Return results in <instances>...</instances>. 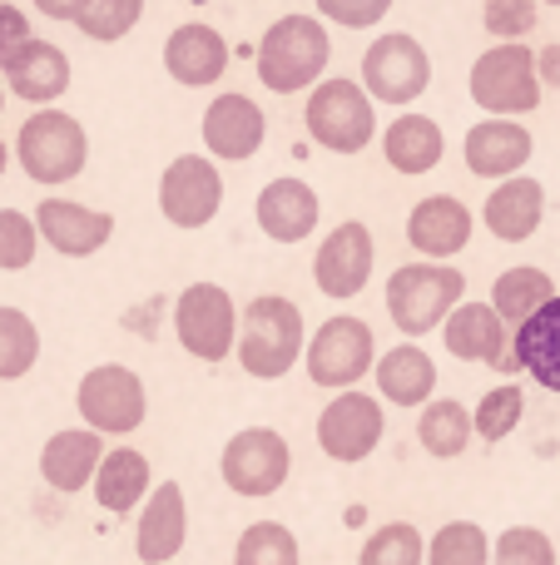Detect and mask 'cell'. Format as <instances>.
I'll return each mask as SVG.
<instances>
[{"label": "cell", "mask_w": 560, "mask_h": 565, "mask_svg": "<svg viewBox=\"0 0 560 565\" xmlns=\"http://www.w3.org/2000/svg\"><path fill=\"white\" fill-rule=\"evenodd\" d=\"M327 55H333V40H327L323 20L317 15H283L268 25V35L258 40V79H263L273 95H298V89H317L323 85Z\"/></svg>", "instance_id": "1"}, {"label": "cell", "mask_w": 560, "mask_h": 565, "mask_svg": "<svg viewBox=\"0 0 560 565\" xmlns=\"http://www.w3.org/2000/svg\"><path fill=\"white\" fill-rule=\"evenodd\" d=\"M308 352L303 338V312L293 308L278 292H263L244 308V322H238V362H244L248 377H288L293 362Z\"/></svg>", "instance_id": "2"}, {"label": "cell", "mask_w": 560, "mask_h": 565, "mask_svg": "<svg viewBox=\"0 0 560 565\" xmlns=\"http://www.w3.org/2000/svg\"><path fill=\"white\" fill-rule=\"evenodd\" d=\"M466 278L462 268L446 264H402L392 278H387V318L397 322V332L407 338H422L437 322H446L456 308H462Z\"/></svg>", "instance_id": "3"}, {"label": "cell", "mask_w": 560, "mask_h": 565, "mask_svg": "<svg viewBox=\"0 0 560 565\" xmlns=\"http://www.w3.org/2000/svg\"><path fill=\"white\" fill-rule=\"evenodd\" d=\"M15 159L35 184L45 189L69 184V179H79V169L89 159L85 125L75 115H65V109H35L15 135Z\"/></svg>", "instance_id": "4"}, {"label": "cell", "mask_w": 560, "mask_h": 565, "mask_svg": "<svg viewBox=\"0 0 560 565\" xmlns=\"http://www.w3.org/2000/svg\"><path fill=\"white\" fill-rule=\"evenodd\" d=\"M308 135L317 139L333 154H357V149L373 145L377 135V109L357 79H323V85L308 95L303 105Z\"/></svg>", "instance_id": "5"}, {"label": "cell", "mask_w": 560, "mask_h": 565, "mask_svg": "<svg viewBox=\"0 0 560 565\" xmlns=\"http://www.w3.org/2000/svg\"><path fill=\"white\" fill-rule=\"evenodd\" d=\"M476 109H492V119H521L541 105V65L526 45H492L472 65Z\"/></svg>", "instance_id": "6"}, {"label": "cell", "mask_w": 560, "mask_h": 565, "mask_svg": "<svg viewBox=\"0 0 560 565\" xmlns=\"http://www.w3.org/2000/svg\"><path fill=\"white\" fill-rule=\"evenodd\" d=\"M308 362V377L317 387H337V392H353V382H363L367 372L377 367V338L363 318H327L323 328L313 332L303 352Z\"/></svg>", "instance_id": "7"}, {"label": "cell", "mask_w": 560, "mask_h": 565, "mask_svg": "<svg viewBox=\"0 0 560 565\" xmlns=\"http://www.w3.org/2000/svg\"><path fill=\"white\" fill-rule=\"evenodd\" d=\"M75 407L85 417L89 431L99 437H125V431L144 427V412H149V397H144V382L139 372L119 367V362H99L79 377V392H75Z\"/></svg>", "instance_id": "8"}, {"label": "cell", "mask_w": 560, "mask_h": 565, "mask_svg": "<svg viewBox=\"0 0 560 565\" xmlns=\"http://www.w3.org/2000/svg\"><path fill=\"white\" fill-rule=\"evenodd\" d=\"M238 322L244 318H238L228 288L218 282H194L174 302V332L184 352H194L198 362H224L238 348Z\"/></svg>", "instance_id": "9"}, {"label": "cell", "mask_w": 560, "mask_h": 565, "mask_svg": "<svg viewBox=\"0 0 560 565\" xmlns=\"http://www.w3.org/2000/svg\"><path fill=\"white\" fill-rule=\"evenodd\" d=\"M288 467H293V451L273 427H244L238 437H228L224 461H218L224 487L238 497H273L288 481Z\"/></svg>", "instance_id": "10"}, {"label": "cell", "mask_w": 560, "mask_h": 565, "mask_svg": "<svg viewBox=\"0 0 560 565\" xmlns=\"http://www.w3.org/2000/svg\"><path fill=\"white\" fill-rule=\"evenodd\" d=\"M432 85V60L412 35H377L363 55V89L383 105H412Z\"/></svg>", "instance_id": "11"}, {"label": "cell", "mask_w": 560, "mask_h": 565, "mask_svg": "<svg viewBox=\"0 0 560 565\" xmlns=\"http://www.w3.org/2000/svg\"><path fill=\"white\" fill-rule=\"evenodd\" d=\"M224 204V179L204 154H179L159 179V214L174 228H204Z\"/></svg>", "instance_id": "12"}, {"label": "cell", "mask_w": 560, "mask_h": 565, "mask_svg": "<svg viewBox=\"0 0 560 565\" xmlns=\"http://www.w3.org/2000/svg\"><path fill=\"white\" fill-rule=\"evenodd\" d=\"M383 402L367 392H337L317 417V447L333 461H363L383 441Z\"/></svg>", "instance_id": "13"}, {"label": "cell", "mask_w": 560, "mask_h": 565, "mask_svg": "<svg viewBox=\"0 0 560 565\" xmlns=\"http://www.w3.org/2000/svg\"><path fill=\"white\" fill-rule=\"evenodd\" d=\"M373 258H377V248H373L367 224H357V218L337 224L333 234L323 238L317 258H313L317 292H327V298H337V302L357 298V292L367 288V278H373Z\"/></svg>", "instance_id": "14"}, {"label": "cell", "mask_w": 560, "mask_h": 565, "mask_svg": "<svg viewBox=\"0 0 560 565\" xmlns=\"http://www.w3.org/2000/svg\"><path fill=\"white\" fill-rule=\"evenodd\" d=\"M189 541V507H184V487L179 481H159L149 491L144 511L134 526V556L144 565H169L184 551Z\"/></svg>", "instance_id": "15"}, {"label": "cell", "mask_w": 560, "mask_h": 565, "mask_svg": "<svg viewBox=\"0 0 560 565\" xmlns=\"http://www.w3.org/2000/svg\"><path fill=\"white\" fill-rule=\"evenodd\" d=\"M442 338H446V348H452V358H462V362H492V367H502V372L521 367L516 352H506L511 338H506V322L492 302H462V308L446 318Z\"/></svg>", "instance_id": "16"}, {"label": "cell", "mask_w": 560, "mask_h": 565, "mask_svg": "<svg viewBox=\"0 0 560 565\" xmlns=\"http://www.w3.org/2000/svg\"><path fill=\"white\" fill-rule=\"evenodd\" d=\"M35 228L55 254L65 258H89L109 244L115 234V218L99 214V209H85V204H69V199H40L35 209Z\"/></svg>", "instance_id": "17"}, {"label": "cell", "mask_w": 560, "mask_h": 565, "mask_svg": "<svg viewBox=\"0 0 560 565\" xmlns=\"http://www.w3.org/2000/svg\"><path fill=\"white\" fill-rule=\"evenodd\" d=\"M407 244L427 258V264H442V258L462 254L472 244V209L452 194H432L407 214Z\"/></svg>", "instance_id": "18"}, {"label": "cell", "mask_w": 560, "mask_h": 565, "mask_svg": "<svg viewBox=\"0 0 560 565\" xmlns=\"http://www.w3.org/2000/svg\"><path fill=\"white\" fill-rule=\"evenodd\" d=\"M536 154V139L521 119H482L466 129V169L476 179H516V169Z\"/></svg>", "instance_id": "19"}, {"label": "cell", "mask_w": 560, "mask_h": 565, "mask_svg": "<svg viewBox=\"0 0 560 565\" xmlns=\"http://www.w3.org/2000/svg\"><path fill=\"white\" fill-rule=\"evenodd\" d=\"M263 135H268V119L248 95H218L204 109V145L218 159L244 164V159H254L263 149Z\"/></svg>", "instance_id": "20"}, {"label": "cell", "mask_w": 560, "mask_h": 565, "mask_svg": "<svg viewBox=\"0 0 560 565\" xmlns=\"http://www.w3.org/2000/svg\"><path fill=\"white\" fill-rule=\"evenodd\" d=\"M0 70H6L10 95L30 99V105H50V99H60L69 89V55L35 35H30L15 55L0 60Z\"/></svg>", "instance_id": "21"}, {"label": "cell", "mask_w": 560, "mask_h": 565, "mask_svg": "<svg viewBox=\"0 0 560 565\" xmlns=\"http://www.w3.org/2000/svg\"><path fill=\"white\" fill-rule=\"evenodd\" d=\"M323 214V199L313 184L303 179H273V184L258 194V228H263L273 244H303L317 228Z\"/></svg>", "instance_id": "22"}, {"label": "cell", "mask_w": 560, "mask_h": 565, "mask_svg": "<svg viewBox=\"0 0 560 565\" xmlns=\"http://www.w3.org/2000/svg\"><path fill=\"white\" fill-rule=\"evenodd\" d=\"M105 457L109 451H105V441H99V431L69 427L45 441V451H40V477H45V487L69 497V491H79V487H95Z\"/></svg>", "instance_id": "23"}, {"label": "cell", "mask_w": 560, "mask_h": 565, "mask_svg": "<svg viewBox=\"0 0 560 565\" xmlns=\"http://www.w3.org/2000/svg\"><path fill=\"white\" fill-rule=\"evenodd\" d=\"M541 214H546V184L541 179H526V174L496 184L482 209L486 228H492L502 244H526V238L541 228Z\"/></svg>", "instance_id": "24"}, {"label": "cell", "mask_w": 560, "mask_h": 565, "mask_svg": "<svg viewBox=\"0 0 560 565\" xmlns=\"http://www.w3.org/2000/svg\"><path fill=\"white\" fill-rule=\"evenodd\" d=\"M164 70L189 89L214 85L228 70V40L214 25H179L164 45Z\"/></svg>", "instance_id": "25"}, {"label": "cell", "mask_w": 560, "mask_h": 565, "mask_svg": "<svg viewBox=\"0 0 560 565\" xmlns=\"http://www.w3.org/2000/svg\"><path fill=\"white\" fill-rule=\"evenodd\" d=\"M516 348V362L521 372H531L546 392H560V292L536 312L531 322H521L511 338Z\"/></svg>", "instance_id": "26"}, {"label": "cell", "mask_w": 560, "mask_h": 565, "mask_svg": "<svg viewBox=\"0 0 560 565\" xmlns=\"http://www.w3.org/2000/svg\"><path fill=\"white\" fill-rule=\"evenodd\" d=\"M383 154H387V164H392L397 174H407V179L427 174V169H437L442 164V154H446L442 125L427 119V115H402L383 135Z\"/></svg>", "instance_id": "27"}, {"label": "cell", "mask_w": 560, "mask_h": 565, "mask_svg": "<svg viewBox=\"0 0 560 565\" xmlns=\"http://www.w3.org/2000/svg\"><path fill=\"white\" fill-rule=\"evenodd\" d=\"M149 457L134 447H115L105 457V467H99L95 477V501L109 511V516H129V511L139 507V501H149Z\"/></svg>", "instance_id": "28"}, {"label": "cell", "mask_w": 560, "mask_h": 565, "mask_svg": "<svg viewBox=\"0 0 560 565\" xmlns=\"http://www.w3.org/2000/svg\"><path fill=\"white\" fill-rule=\"evenodd\" d=\"M377 387H383L387 402H397V407H427L437 392V367L432 358H427L422 348H392L383 362H377Z\"/></svg>", "instance_id": "29"}, {"label": "cell", "mask_w": 560, "mask_h": 565, "mask_svg": "<svg viewBox=\"0 0 560 565\" xmlns=\"http://www.w3.org/2000/svg\"><path fill=\"white\" fill-rule=\"evenodd\" d=\"M551 298H556L551 274H546V268H531V264L502 274V278H496V288H492V308L502 312L506 328H521V322H531Z\"/></svg>", "instance_id": "30"}, {"label": "cell", "mask_w": 560, "mask_h": 565, "mask_svg": "<svg viewBox=\"0 0 560 565\" xmlns=\"http://www.w3.org/2000/svg\"><path fill=\"white\" fill-rule=\"evenodd\" d=\"M472 431H476V417L452 397L427 402L422 417H417V441H422L432 457H442V461L462 457V451L472 447Z\"/></svg>", "instance_id": "31"}, {"label": "cell", "mask_w": 560, "mask_h": 565, "mask_svg": "<svg viewBox=\"0 0 560 565\" xmlns=\"http://www.w3.org/2000/svg\"><path fill=\"white\" fill-rule=\"evenodd\" d=\"M427 565H492V541L476 521H446L427 541Z\"/></svg>", "instance_id": "32"}, {"label": "cell", "mask_w": 560, "mask_h": 565, "mask_svg": "<svg viewBox=\"0 0 560 565\" xmlns=\"http://www.w3.org/2000/svg\"><path fill=\"white\" fill-rule=\"evenodd\" d=\"M40 332L20 308H0V382H15L35 367Z\"/></svg>", "instance_id": "33"}, {"label": "cell", "mask_w": 560, "mask_h": 565, "mask_svg": "<svg viewBox=\"0 0 560 565\" xmlns=\"http://www.w3.org/2000/svg\"><path fill=\"white\" fill-rule=\"evenodd\" d=\"M357 565H427V541L412 521H392V526H377L367 536Z\"/></svg>", "instance_id": "34"}, {"label": "cell", "mask_w": 560, "mask_h": 565, "mask_svg": "<svg viewBox=\"0 0 560 565\" xmlns=\"http://www.w3.org/2000/svg\"><path fill=\"white\" fill-rule=\"evenodd\" d=\"M234 565H298V536L278 521H254L238 536Z\"/></svg>", "instance_id": "35"}, {"label": "cell", "mask_w": 560, "mask_h": 565, "mask_svg": "<svg viewBox=\"0 0 560 565\" xmlns=\"http://www.w3.org/2000/svg\"><path fill=\"white\" fill-rule=\"evenodd\" d=\"M521 412H526L521 387H492L482 402H476V437L506 441L516 427H521Z\"/></svg>", "instance_id": "36"}, {"label": "cell", "mask_w": 560, "mask_h": 565, "mask_svg": "<svg viewBox=\"0 0 560 565\" xmlns=\"http://www.w3.org/2000/svg\"><path fill=\"white\" fill-rule=\"evenodd\" d=\"M35 248H40L35 218L20 214V209H0V268H6V274L30 268L35 264Z\"/></svg>", "instance_id": "37"}, {"label": "cell", "mask_w": 560, "mask_h": 565, "mask_svg": "<svg viewBox=\"0 0 560 565\" xmlns=\"http://www.w3.org/2000/svg\"><path fill=\"white\" fill-rule=\"evenodd\" d=\"M492 565H556V546L546 531L511 526L492 541Z\"/></svg>", "instance_id": "38"}, {"label": "cell", "mask_w": 560, "mask_h": 565, "mask_svg": "<svg viewBox=\"0 0 560 565\" xmlns=\"http://www.w3.org/2000/svg\"><path fill=\"white\" fill-rule=\"evenodd\" d=\"M536 6L541 0H482V25L502 45H521L536 30Z\"/></svg>", "instance_id": "39"}, {"label": "cell", "mask_w": 560, "mask_h": 565, "mask_svg": "<svg viewBox=\"0 0 560 565\" xmlns=\"http://www.w3.org/2000/svg\"><path fill=\"white\" fill-rule=\"evenodd\" d=\"M139 15H144V0H95V6L79 15V30H85L89 40H125L129 30L139 25Z\"/></svg>", "instance_id": "40"}, {"label": "cell", "mask_w": 560, "mask_h": 565, "mask_svg": "<svg viewBox=\"0 0 560 565\" xmlns=\"http://www.w3.org/2000/svg\"><path fill=\"white\" fill-rule=\"evenodd\" d=\"M392 10V0H317V15L347 30H373Z\"/></svg>", "instance_id": "41"}, {"label": "cell", "mask_w": 560, "mask_h": 565, "mask_svg": "<svg viewBox=\"0 0 560 565\" xmlns=\"http://www.w3.org/2000/svg\"><path fill=\"white\" fill-rule=\"evenodd\" d=\"M25 40H30V20L20 15L15 6H0V60L15 55V50L25 45Z\"/></svg>", "instance_id": "42"}, {"label": "cell", "mask_w": 560, "mask_h": 565, "mask_svg": "<svg viewBox=\"0 0 560 565\" xmlns=\"http://www.w3.org/2000/svg\"><path fill=\"white\" fill-rule=\"evenodd\" d=\"M95 6V0H35V10L40 15H50V20H75L79 25V15Z\"/></svg>", "instance_id": "43"}, {"label": "cell", "mask_w": 560, "mask_h": 565, "mask_svg": "<svg viewBox=\"0 0 560 565\" xmlns=\"http://www.w3.org/2000/svg\"><path fill=\"white\" fill-rule=\"evenodd\" d=\"M536 65H541V79H546V85H560V50H556V45L541 50V55H536Z\"/></svg>", "instance_id": "44"}, {"label": "cell", "mask_w": 560, "mask_h": 565, "mask_svg": "<svg viewBox=\"0 0 560 565\" xmlns=\"http://www.w3.org/2000/svg\"><path fill=\"white\" fill-rule=\"evenodd\" d=\"M6 169H10V145L0 139V174H6Z\"/></svg>", "instance_id": "45"}, {"label": "cell", "mask_w": 560, "mask_h": 565, "mask_svg": "<svg viewBox=\"0 0 560 565\" xmlns=\"http://www.w3.org/2000/svg\"><path fill=\"white\" fill-rule=\"evenodd\" d=\"M0 109H6V89H0Z\"/></svg>", "instance_id": "46"}, {"label": "cell", "mask_w": 560, "mask_h": 565, "mask_svg": "<svg viewBox=\"0 0 560 565\" xmlns=\"http://www.w3.org/2000/svg\"><path fill=\"white\" fill-rule=\"evenodd\" d=\"M541 6H560V0H541Z\"/></svg>", "instance_id": "47"}]
</instances>
